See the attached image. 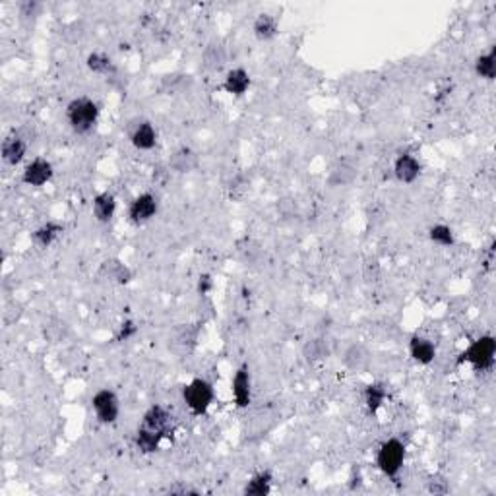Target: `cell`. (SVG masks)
Segmentation results:
<instances>
[{"label":"cell","mask_w":496,"mask_h":496,"mask_svg":"<svg viewBox=\"0 0 496 496\" xmlns=\"http://www.w3.org/2000/svg\"><path fill=\"white\" fill-rule=\"evenodd\" d=\"M173 429V415L163 405H152L144 417L138 430H136V446L144 454H154L159 450L162 442L171 435Z\"/></svg>","instance_id":"1"},{"label":"cell","mask_w":496,"mask_h":496,"mask_svg":"<svg viewBox=\"0 0 496 496\" xmlns=\"http://www.w3.org/2000/svg\"><path fill=\"white\" fill-rule=\"evenodd\" d=\"M101 109L91 97H76L66 105V122L74 134H89L99 122Z\"/></svg>","instance_id":"2"},{"label":"cell","mask_w":496,"mask_h":496,"mask_svg":"<svg viewBox=\"0 0 496 496\" xmlns=\"http://www.w3.org/2000/svg\"><path fill=\"white\" fill-rule=\"evenodd\" d=\"M405 444L400 438H388L380 444L376 452V467L382 471V475L396 479L405 463Z\"/></svg>","instance_id":"3"},{"label":"cell","mask_w":496,"mask_h":496,"mask_svg":"<svg viewBox=\"0 0 496 496\" xmlns=\"http://www.w3.org/2000/svg\"><path fill=\"white\" fill-rule=\"evenodd\" d=\"M182 400L192 415H206L215 400L214 386L206 378H194L182 390Z\"/></svg>","instance_id":"4"},{"label":"cell","mask_w":496,"mask_h":496,"mask_svg":"<svg viewBox=\"0 0 496 496\" xmlns=\"http://www.w3.org/2000/svg\"><path fill=\"white\" fill-rule=\"evenodd\" d=\"M496 359V342L492 335H481L475 342H471L462 353L460 362H467L475 370L487 372L492 369Z\"/></svg>","instance_id":"5"},{"label":"cell","mask_w":496,"mask_h":496,"mask_svg":"<svg viewBox=\"0 0 496 496\" xmlns=\"http://www.w3.org/2000/svg\"><path fill=\"white\" fill-rule=\"evenodd\" d=\"M91 407L101 425H113L121 415V400L109 388L95 392L91 397Z\"/></svg>","instance_id":"6"},{"label":"cell","mask_w":496,"mask_h":496,"mask_svg":"<svg viewBox=\"0 0 496 496\" xmlns=\"http://www.w3.org/2000/svg\"><path fill=\"white\" fill-rule=\"evenodd\" d=\"M159 212V200L152 192H142L128 206V219L134 225H144L154 219Z\"/></svg>","instance_id":"7"},{"label":"cell","mask_w":496,"mask_h":496,"mask_svg":"<svg viewBox=\"0 0 496 496\" xmlns=\"http://www.w3.org/2000/svg\"><path fill=\"white\" fill-rule=\"evenodd\" d=\"M53 163L45 159V157H35L21 171V182L31 188H41L53 181Z\"/></svg>","instance_id":"8"},{"label":"cell","mask_w":496,"mask_h":496,"mask_svg":"<svg viewBox=\"0 0 496 496\" xmlns=\"http://www.w3.org/2000/svg\"><path fill=\"white\" fill-rule=\"evenodd\" d=\"M231 396L239 410H247L252 402V376L248 364H241L231 380Z\"/></svg>","instance_id":"9"},{"label":"cell","mask_w":496,"mask_h":496,"mask_svg":"<svg viewBox=\"0 0 496 496\" xmlns=\"http://www.w3.org/2000/svg\"><path fill=\"white\" fill-rule=\"evenodd\" d=\"M422 165L413 154L397 155L394 162V177L402 184H413L421 177Z\"/></svg>","instance_id":"10"},{"label":"cell","mask_w":496,"mask_h":496,"mask_svg":"<svg viewBox=\"0 0 496 496\" xmlns=\"http://www.w3.org/2000/svg\"><path fill=\"white\" fill-rule=\"evenodd\" d=\"M169 171L179 174L192 173L198 167V154L190 146H179L173 154L169 155Z\"/></svg>","instance_id":"11"},{"label":"cell","mask_w":496,"mask_h":496,"mask_svg":"<svg viewBox=\"0 0 496 496\" xmlns=\"http://www.w3.org/2000/svg\"><path fill=\"white\" fill-rule=\"evenodd\" d=\"M252 86V78L248 74L247 68H231L225 78H223V91L229 95H235V97H242L247 94L248 89Z\"/></svg>","instance_id":"12"},{"label":"cell","mask_w":496,"mask_h":496,"mask_svg":"<svg viewBox=\"0 0 496 496\" xmlns=\"http://www.w3.org/2000/svg\"><path fill=\"white\" fill-rule=\"evenodd\" d=\"M130 144L138 152H152L157 146V130L149 121H140L130 130Z\"/></svg>","instance_id":"13"},{"label":"cell","mask_w":496,"mask_h":496,"mask_svg":"<svg viewBox=\"0 0 496 496\" xmlns=\"http://www.w3.org/2000/svg\"><path fill=\"white\" fill-rule=\"evenodd\" d=\"M410 357L417 364L427 367L430 362H435L436 359L435 343L430 342L429 337H425V335H413L410 339Z\"/></svg>","instance_id":"14"},{"label":"cell","mask_w":496,"mask_h":496,"mask_svg":"<svg viewBox=\"0 0 496 496\" xmlns=\"http://www.w3.org/2000/svg\"><path fill=\"white\" fill-rule=\"evenodd\" d=\"M64 235V225L59 222H47L31 233V241L37 248H51Z\"/></svg>","instance_id":"15"},{"label":"cell","mask_w":496,"mask_h":496,"mask_svg":"<svg viewBox=\"0 0 496 496\" xmlns=\"http://www.w3.org/2000/svg\"><path fill=\"white\" fill-rule=\"evenodd\" d=\"M26 154H27V144L21 136L12 134L2 142V162L6 163V165H10V167L20 165V163L24 162Z\"/></svg>","instance_id":"16"},{"label":"cell","mask_w":496,"mask_h":496,"mask_svg":"<svg viewBox=\"0 0 496 496\" xmlns=\"http://www.w3.org/2000/svg\"><path fill=\"white\" fill-rule=\"evenodd\" d=\"M101 275L109 279V282L119 283V285H127V283L132 282V269L128 268L124 262H121L119 258H109L101 264Z\"/></svg>","instance_id":"17"},{"label":"cell","mask_w":496,"mask_h":496,"mask_svg":"<svg viewBox=\"0 0 496 496\" xmlns=\"http://www.w3.org/2000/svg\"><path fill=\"white\" fill-rule=\"evenodd\" d=\"M91 212H94L95 222H113V217L116 215V198L111 192H99L91 202Z\"/></svg>","instance_id":"18"},{"label":"cell","mask_w":496,"mask_h":496,"mask_svg":"<svg viewBox=\"0 0 496 496\" xmlns=\"http://www.w3.org/2000/svg\"><path fill=\"white\" fill-rule=\"evenodd\" d=\"M252 31H254V37L258 41L274 39L277 31H279V20L275 18L274 14H258L254 18V24H252Z\"/></svg>","instance_id":"19"},{"label":"cell","mask_w":496,"mask_h":496,"mask_svg":"<svg viewBox=\"0 0 496 496\" xmlns=\"http://www.w3.org/2000/svg\"><path fill=\"white\" fill-rule=\"evenodd\" d=\"M357 174H359V167L355 163L349 162V159H343V162H337L329 171L328 182L332 187H345V184H351L355 181Z\"/></svg>","instance_id":"20"},{"label":"cell","mask_w":496,"mask_h":496,"mask_svg":"<svg viewBox=\"0 0 496 496\" xmlns=\"http://www.w3.org/2000/svg\"><path fill=\"white\" fill-rule=\"evenodd\" d=\"M370 353L369 349L361 345V343H353L345 349L343 353V364L351 370H362L369 367Z\"/></svg>","instance_id":"21"},{"label":"cell","mask_w":496,"mask_h":496,"mask_svg":"<svg viewBox=\"0 0 496 496\" xmlns=\"http://www.w3.org/2000/svg\"><path fill=\"white\" fill-rule=\"evenodd\" d=\"M386 397H388V392L384 388V384L372 382L364 388V405H367V410L372 415L382 410L384 403H386Z\"/></svg>","instance_id":"22"},{"label":"cell","mask_w":496,"mask_h":496,"mask_svg":"<svg viewBox=\"0 0 496 496\" xmlns=\"http://www.w3.org/2000/svg\"><path fill=\"white\" fill-rule=\"evenodd\" d=\"M272 483H274V477H272L269 471H258V473H254V475L248 479L247 487H244V495H250V496L269 495Z\"/></svg>","instance_id":"23"},{"label":"cell","mask_w":496,"mask_h":496,"mask_svg":"<svg viewBox=\"0 0 496 496\" xmlns=\"http://www.w3.org/2000/svg\"><path fill=\"white\" fill-rule=\"evenodd\" d=\"M86 66L89 72H94L97 76H107L111 72H114L113 59L107 53H103V51H94V53L87 54Z\"/></svg>","instance_id":"24"},{"label":"cell","mask_w":496,"mask_h":496,"mask_svg":"<svg viewBox=\"0 0 496 496\" xmlns=\"http://www.w3.org/2000/svg\"><path fill=\"white\" fill-rule=\"evenodd\" d=\"M475 74L487 81H492L496 76V49H489L487 53L475 59Z\"/></svg>","instance_id":"25"},{"label":"cell","mask_w":496,"mask_h":496,"mask_svg":"<svg viewBox=\"0 0 496 496\" xmlns=\"http://www.w3.org/2000/svg\"><path fill=\"white\" fill-rule=\"evenodd\" d=\"M225 61H227V53H225V47L222 43H217V41L209 43L204 51V66L208 70H219V68H223Z\"/></svg>","instance_id":"26"},{"label":"cell","mask_w":496,"mask_h":496,"mask_svg":"<svg viewBox=\"0 0 496 496\" xmlns=\"http://www.w3.org/2000/svg\"><path fill=\"white\" fill-rule=\"evenodd\" d=\"M328 339H324V337H314V339L307 342V345L302 347V355H304V359L309 362L322 361L324 357H328Z\"/></svg>","instance_id":"27"},{"label":"cell","mask_w":496,"mask_h":496,"mask_svg":"<svg viewBox=\"0 0 496 496\" xmlns=\"http://www.w3.org/2000/svg\"><path fill=\"white\" fill-rule=\"evenodd\" d=\"M429 239L438 247H454L456 242V235H454V229L446 225V223H436L429 229Z\"/></svg>","instance_id":"28"},{"label":"cell","mask_w":496,"mask_h":496,"mask_svg":"<svg viewBox=\"0 0 496 496\" xmlns=\"http://www.w3.org/2000/svg\"><path fill=\"white\" fill-rule=\"evenodd\" d=\"M248 192H250V181L244 174H237L229 184V198L231 200H244Z\"/></svg>","instance_id":"29"},{"label":"cell","mask_w":496,"mask_h":496,"mask_svg":"<svg viewBox=\"0 0 496 496\" xmlns=\"http://www.w3.org/2000/svg\"><path fill=\"white\" fill-rule=\"evenodd\" d=\"M136 332H138V326H136L132 320L122 322L121 329H119V334H116V342H128L130 337H134Z\"/></svg>","instance_id":"30"},{"label":"cell","mask_w":496,"mask_h":496,"mask_svg":"<svg viewBox=\"0 0 496 496\" xmlns=\"http://www.w3.org/2000/svg\"><path fill=\"white\" fill-rule=\"evenodd\" d=\"M212 289H214L212 275L202 274L200 277H198V293H200V295H208V293H212Z\"/></svg>","instance_id":"31"},{"label":"cell","mask_w":496,"mask_h":496,"mask_svg":"<svg viewBox=\"0 0 496 496\" xmlns=\"http://www.w3.org/2000/svg\"><path fill=\"white\" fill-rule=\"evenodd\" d=\"M429 490L430 492H435V495H444V492H448V483L446 481H430L429 483Z\"/></svg>","instance_id":"32"},{"label":"cell","mask_w":496,"mask_h":496,"mask_svg":"<svg viewBox=\"0 0 496 496\" xmlns=\"http://www.w3.org/2000/svg\"><path fill=\"white\" fill-rule=\"evenodd\" d=\"M277 209L282 212L283 215H291L293 212H295V202L293 200H282L279 202V206H277Z\"/></svg>","instance_id":"33"}]
</instances>
